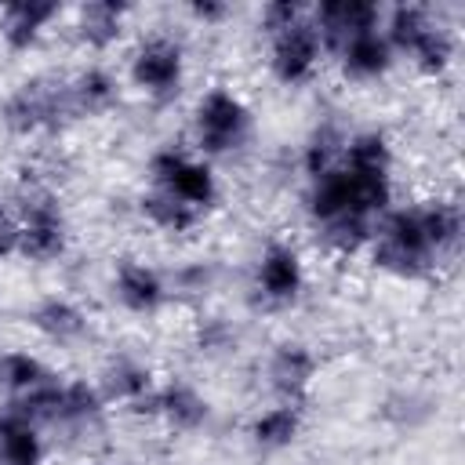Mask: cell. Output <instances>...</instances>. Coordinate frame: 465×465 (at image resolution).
I'll return each instance as SVG.
<instances>
[{"label":"cell","instance_id":"cell-30","mask_svg":"<svg viewBox=\"0 0 465 465\" xmlns=\"http://www.w3.org/2000/svg\"><path fill=\"white\" fill-rule=\"evenodd\" d=\"M185 15H189L196 25L211 29V25H222V22L232 15V7H229V4H222V0H193V4L185 7Z\"/></svg>","mask_w":465,"mask_h":465},{"label":"cell","instance_id":"cell-9","mask_svg":"<svg viewBox=\"0 0 465 465\" xmlns=\"http://www.w3.org/2000/svg\"><path fill=\"white\" fill-rule=\"evenodd\" d=\"M305 287H309V269H305V258H302L298 243L276 236L254 254L251 298H254L258 309H269V312L291 309V305L302 302Z\"/></svg>","mask_w":465,"mask_h":465},{"label":"cell","instance_id":"cell-14","mask_svg":"<svg viewBox=\"0 0 465 465\" xmlns=\"http://www.w3.org/2000/svg\"><path fill=\"white\" fill-rule=\"evenodd\" d=\"M65 98L73 120H102L120 105L124 84L105 62H84L65 76Z\"/></svg>","mask_w":465,"mask_h":465},{"label":"cell","instance_id":"cell-23","mask_svg":"<svg viewBox=\"0 0 465 465\" xmlns=\"http://www.w3.org/2000/svg\"><path fill=\"white\" fill-rule=\"evenodd\" d=\"M54 378L58 374L29 349H4L0 352V396H4V403H15V400L44 389Z\"/></svg>","mask_w":465,"mask_h":465},{"label":"cell","instance_id":"cell-1","mask_svg":"<svg viewBox=\"0 0 465 465\" xmlns=\"http://www.w3.org/2000/svg\"><path fill=\"white\" fill-rule=\"evenodd\" d=\"M396 149L378 127L345 138L338 167L305 182L302 211L316 243L331 258H356L367 251L378 218L396 200Z\"/></svg>","mask_w":465,"mask_h":465},{"label":"cell","instance_id":"cell-8","mask_svg":"<svg viewBox=\"0 0 465 465\" xmlns=\"http://www.w3.org/2000/svg\"><path fill=\"white\" fill-rule=\"evenodd\" d=\"M127 84L153 105H171L189 80V54L185 44L171 33H145L127 51Z\"/></svg>","mask_w":465,"mask_h":465},{"label":"cell","instance_id":"cell-24","mask_svg":"<svg viewBox=\"0 0 465 465\" xmlns=\"http://www.w3.org/2000/svg\"><path fill=\"white\" fill-rule=\"evenodd\" d=\"M47 443L40 425L11 411L0 414V465H44Z\"/></svg>","mask_w":465,"mask_h":465},{"label":"cell","instance_id":"cell-17","mask_svg":"<svg viewBox=\"0 0 465 465\" xmlns=\"http://www.w3.org/2000/svg\"><path fill=\"white\" fill-rule=\"evenodd\" d=\"M156 421L171 432H200L211 421V400L189 378H167L156 385Z\"/></svg>","mask_w":465,"mask_h":465},{"label":"cell","instance_id":"cell-21","mask_svg":"<svg viewBox=\"0 0 465 465\" xmlns=\"http://www.w3.org/2000/svg\"><path fill=\"white\" fill-rule=\"evenodd\" d=\"M94 385L102 389L105 403L131 407V403H138L142 396H149V392H153L160 381H156V371H153V367H149L142 356H131V352H113V356L102 363V371H98Z\"/></svg>","mask_w":465,"mask_h":465},{"label":"cell","instance_id":"cell-25","mask_svg":"<svg viewBox=\"0 0 465 465\" xmlns=\"http://www.w3.org/2000/svg\"><path fill=\"white\" fill-rule=\"evenodd\" d=\"M345 138H349V131H345L338 120H320V124L305 134L302 153H298V167H302L305 182H312V178L327 174L331 167H338L341 149H345Z\"/></svg>","mask_w":465,"mask_h":465},{"label":"cell","instance_id":"cell-19","mask_svg":"<svg viewBox=\"0 0 465 465\" xmlns=\"http://www.w3.org/2000/svg\"><path fill=\"white\" fill-rule=\"evenodd\" d=\"M331 62L338 65V73L349 84H378V80H385L396 69V54H392V47H389L381 29L352 36L349 44H341L331 54Z\"/></svg>","mask_w":465,"mask_h":465},{"label":"cell","instance_id":"cell-16","mask_svg":"<svg viewBox=\"0 0 465 465\" xmlns=\"http://www.w3.org/2000/svg\"><path fill=\"white\" fill-rule=\"evenodd\" d=\"M62 18V4L51 0H15L0 7V47L7 54H29Z\"/></svg>","mask_w":465,"mask_h":465},{"label":"cell","instance_id":"cell-10","mask_svg":"<svg viewBox=\"0 0 465 465\" xmlns=\"http://www.w3.org/2000/svg\"><path fill=\"white\" fill-rule=\"evenodd\" d=\"M269 40V54H265V69L269 76L280 84V87H305L320 65H323V44H320V33L312 29L309 15L294 25H287L283 33H272L265 36Z\"/></svg>","mask_w":465,"mask_h":465},{"label":"cell","instance_id":"cell-12","mask_svg":"<svg viewBox=\"0 0 465 465\" xmlns=\"http://www.w3.org/2000/svg\"><path fill=\"white\" fill-rule=\"evenodd\" d=\"M320 378V356L302 338H283L265 356V385L276 400L305 403Z\"/></svg>","mask_w":465,"mask_h":465},{"label":"cell","instance_id":"cell-22","mask_svg":"<svg viewBox=\"0 0 465 465\" xmlns=\"http://www.w3.org/2000/svg\"><path fill=\"white\" fill-rule=\"evenodd\" d=\"M109 403L102 396V389L87 378H58V389H54V418L51 425H62V429H94L102 418H105Z\"/></svg>","mask_w":465,"mask_h":465},{"label":"cell","instance_id":"cell-6","mask_svg":"<svg viewBox=\"0 0 465 465\" xmlns=\"http://www.w3.org/2000/svg\"><path fill=\"white\" fill-rule=\"evenodd\" d=\"M145 182L153 193L189 207L193 214H200L207 222V214L218 207L222 185H218V171L211 160L196 156L189 145L178 142H163L149 153L145 160Z\"/></svg>","mask_w":465,"mask_h":465},{"label":"cell","instance_id":"cell-20","mask_svg":"<svg viewBox=\"0 0 465 465\" xmlns=\"http://www.w3.org/2000/svg\"><path fill=\"white\" fill-rule=\"evenodd\" d=\"M305 432V403H287L276 400L269 407H262L258 414H251L247 421V443L262 454H280L287 447H294Z\"/></svg>","mask_w":465,"mask_h":465},{"label":"cell","instance_id":"cell-31","mask_svg":"<svg viewBox=\"0 0 465 465\" xmlns=\"http://www.w3.org/2000/svg\"><path fill=\"white\" fill-rule=\"evenodd\" d=\"M18 254V232H15V214L7 207V200L0 196V262Z\"/></svg>","mask_w":465,"mask_h":465},{"label":"cell","instance_id":"cell-26","mask_svg":"<svg viewBox=\"0 0 465 465\" xmlns=\"http://www.w3.org/2000/svg\"><path fill=\"white\" fill-rule=\"evenodd\" d=\"M134 207H138V218L149 229L163 232V236H189V232H196L203 225L200 214H193L189 207H182V203H174V200H167V196H160L153 189H142Z\"/></svg>","mask_w":465,"mask_h":465},{"label":"cell","instance_id":"cell-4","mask_svg":"<svg viewBox=\"0 0 465 465\" xmlns=\"http://www.w3.org/2000/svg\"><path fill=\"white\" fill-rule=\"evenodd\" d=\"M381 33L400 58H407L414 65L418 76L425 80H440L450 73L454 58H458V36L454 29L425 4H396L385 11L381 18Z\"/></svg>","mask_w":465,"mask_h":465},{"label":"cell","instance_id":"cell-7","mask_svg":"<svg viewBox=\"0 0 465 465\" xmlns=\"http://www.w3.org/2000/svg\"><path fill=\"white\" fill-rule=\"evenodd\" d=\"M73 120L69 98H65V76L36 73L18 80L4 98H0V127L11 138H40L54 134Z\"/></svg>","mask_w":465,"mask_h":465},{"label":"cell","instance_id":"cell-32","mask_svg":"<svg viewBox=\"0 0 465 465\" xmlns=\"http://www.w3.org/2000/svg\"><path fill=\"white\" fill-rule=\"evenodd\" d=\"M87 465H131V461H116V458H98V461H87Z\"/></svg>","mask_w":465,"mask_h":465},{"label":"cell","instance_id":"cell-5","mask_svg":"<svg viewBox=\"0 0 465 465\" xmlns=\"http://www.w3.org/2000/svg\"><path fill=\"white\" fill-rule=\"evenodd\" d=\"M254 138V109L251 102L229 87V84H211L196 94L189 109V149L203 160H225L236 156L251 145Z\"/></svg>","mask_w":465,"mask_h":465},{"label":"cell","instance_id":"cell-13","mask_svg":"<svg viewBox=\"0 0 465 465\" xmlns=\"http://www.w3.org/2000/svg\"><path fill=\"white\" fill-rule=\"evenodd\" d=\"M381 18H385V7L371 4V0H320V4L309 7V22L320 33V44H323L327 58L341 44H349L352 36L381 29Z\"/></svg>","mask_w":465,"mask_h":465},{"label":"cell","instance_id":"cell-27","mask_svg":"<svg viewBox=\"0 0 465 465\" xmlns=\"http://www.w3.org/2000/svg\"><path fill=\"white\" fill-rule=\"evenodd\" d=\"M193 349L196 356L203 360H225L236 352L240 345V327L229 320V316H218V312H200L193 320Z\"/></svg>","mask_w":465,"mask_h":465},{"label":"cell","instance_id":"cell-28","mask_svg":"<svg viewBox=\"0 0 465 465\" xmlns=\"http://www.w3.org/2000/svg\"><path fill=\"white\" fill-rule=\"evenodd\" d=\"M171 283V302L185 298V302H203L211 291H218L222 283V265L214 258H189L182 262L174 272H167Z\"/></svg>","mask_w":465,"mask_h":465},{"label":"cell","instance_id":"cell-11","mask_svg":"<svg viewBox=\"0 0 465 465\" xmlns=\"http://www.w3.org/2000/svg\"><path fill=\"white\" fill-rule=\"evenodd\" d=\"M109 294L127 316H138V320L160 316L171 305L167 272H160L145 258H120L109 272Z\"/></svg>","mask_w":465,"mask_h":465},{"label":"cell","instance_id":"cell-29","mask_svg":"<svg viewBox=\"0 0 465 465\" xmlns=\"http://www.w3.org/2000/svg\"><path fill=\"white\" fill-rule=\"evenodd\" d=\"M305 15H309V7L298 0H269L258 11V29H262V36H272V33H283L287 25L302 22Z\"/></svg>","mask_w":465,"mask_h":465},{"label":"cell","instance_id":"cell-3","mask_svg":"<svg viewBox=\"0 0 465 465\" xmlns=\"http://www.w3.org/2000/svg\"><path fill=\"white\" fill-rule=\"evenodd\" d=\"M15 232H18V254L33 265H51L69 254L73 243V222L58 196V189L44 174L22 171L18 193H15Z\"/></svg>","mask_w":465,"mask_h":465},{"label":"cell","instance_id":"cell-18","mask_svg":"<svg viewBox=\"0 0 465 465\" xmlns=\"http://www.w3.org/2000/svg\"><path fill=\"white\" fill-rule=\"evenodd\" d=\"M127 18H131V7L127 4H116V0H91V4H80L73 11V36L84 51L91 54H105L113 51L124 33H127Z\"/></svg>","mask_w":465,"mask_h":465},{"label":"cell","instance_id":"cell-15","mask_svg":"<svg viewBox=\"0 0 465 465\" xmlns=\"http://www.w3.org/2000/svg\"><path fill=\"white\" fill-rule=\"evenodd\" d=\"M25 323L51 345H80L91 338V312L69 294H44L25 309Z\"/></svg>","mask_w":465,"mask_h":465},{"label":"cell","instance_id":"cell-2","mask_svg":"<svg viewBox=\"0 0 465 465\" xmlns=\"http://www.w3.org/2000/svg\"><path fill=\"white\" fill-rule=\"evenodd\" d=\"M465 236V214L458 196H425L389 207L367 243V258L392 280H429L440 265L454 262Z\"/></svg>","mask_w":465,"mask_h":465}]
</instances>
